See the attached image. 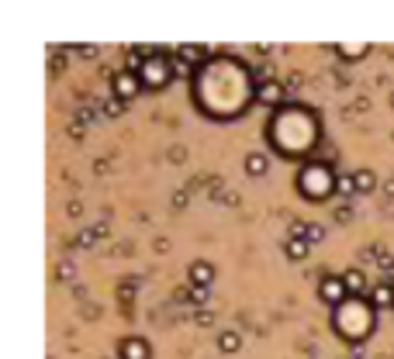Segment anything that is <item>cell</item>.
I'll list each match as a JSON object with an SVG mask.
<instances>
[{"label": "cell", "mask_w": 394, "mask_h": 359, "mask_svg": "<svg viewBox=\"0 0 394 359\" xmlns=\"http://www.w3.org/2000/svg\"><path fill=\"white\" fill-rule=\"evenodd\" d=\"M336 328H339L349 342H363L367 338V332L373 328V311H370V304H363L360 297L356 301H346L339 311H336Z\"/></svg>", "instance_id": "cell-1"}, {"label": "cell", "mask_w": 394, "mask_h": 359, "mask_svg": "<svg viewBox=\"0 0 394 359\" xmlns=\"http://www.w3.org/2000/svg\"><path fill=\"white\" fill-rule=\"evenodd\" d=\"M336 173L329 170V166H308V170H301V177H297V190L301 194H308L312 201H325L332 190H336Z\"/></svg>", "instance_id": "cell-2"}, {"label": "cell", "mask_w": 394, "mask_h": 359, "mask_svg": "<svg viewBox=\"0 0 394 359\" xmlns=\"http://www.w3.org/2000/svg\"><path fill=\"white\" fill-rule=\"evenodd\" d=\"M170 73H173V62L163 59V55H153V59L142 62L138 79H142V87H163V83H170Z\"/></svg>", "instance_id": "cell-3"}, {"label": "cell", "mask_w": 394, "mask_h": 359, "mask_svg": "<svg viewBox=\"0 0 394 359\" xmlns=\"http://www.w3.org/2000/svg\"><path fill=\"white\" fill-rule=\"evenodd\" d=\"M318 297H322L325 304H332V308H342L346 297H349V290H346L342 277H325V280L318 283Z\"/></svg>", "instance_id": "cell-4"}, {"label": "cell", "mask_w": 394, "mask_h": 359, "mask_svg": "<svg viewBox=\"0 0 394 359\" xmlns=\"http://www.w3.org/2000/svg\"><path fill=\"white\" fill-rule=\"evenodd\" d=\"M138 87H142L138 73L125 70V73H118V77H114V97H118V101H131V97L138 94Z\"/></svg>", "instance_id": "cell-5"}, {"label": "cell", "mask_w": 394, "mask_h": 359, "mask_svg": "<svg viewBox=\"0 0 394 359\" xmlns=\"http://www.w3.org/2000/svg\"><path fill=\"white\" fill-rule=\"evenodd\" d=\"M149 356H153V349H149V342L142 335H128L121 342V359H149Z\"/></svg>", "instance_id": "cell-6"}, {"label": "cell", "mask_w": 394, "mask_h": 359, "mask_svg": "<svg viewBox=\"0 0 394 359\" xmlns=\"http://www.w3.org/2000/svg\"><path fill=\"white\" fill-rule=\"evenodd\" d=\"M211 280H214V266H211V263H204V259L190 263V283H194L197 290H208Z\"/></svg>", "instance_id": "cell-7"}, {"label": "cell", "mask_w": 394, "mask_h": 359, "mask_svg": "<svg viewBox=\"0 0 394 359\" xmlns=\"http://www.w3.org/2000/svg\"><path fill=\"white\" fill-rule=\"evenodd\" d=\"M256 101L260 104H280L284 101V87H280V83H263L260 94H256Z\"/></svg>", "instance_id": "cell-8"}, {"label": "cell", "mask_w": 394, "mask_h": 359, "mask_svg": "<svg viewBox=\"0 0 394 359\" xmlns=\"http://www.w3.org/2000/svg\"><path fill=\"white\" fill-rule=\"evenodd\" d=\"M308 249H312V242H308V238H297V235H290L288 245H284L288 259H305L308 256Z\"/></svg>", "instance_id": "cell-9"}, {"label": "cell", "mask_w": 394, "mask_h": 359, "mask_svg": "<svg viewBox=\"0 0 394 359\" xmlns=\"http://www.w3.org/2000/svg\"><path fill=\"white\" fill-rule=\"evenodd\" d=\"M394 304V283H377L373 287V308H391Z\"/></svg>", "instance_id": "cell-10"}, {"label": "cell", "mask_w": 394, "mask_h": 359, "mask_svg": "<svg viewBox=\"0 0 394 359\" xmlns=\"http://www.w3.org/2000/svg\"><path fill=\"white\" fill-rule=\"evenodd\" d=\"M342 283H346V290H349V294H363L367 277H363V270H346V273H342Z\"/></svg>", "instance_id": "cell-11"}, {"label": "cell", "mask_w": 394, "mask_h": 359, "mask_svg": "<svg viewBox=\"0 0 394 359\" xmlns=\"http://www.w3.org/2000/svg\"><path fill=\"white\" fill-rule=\"evenodd\" d=\"M294 235H297V238H308V242H322V238H325V228H322V225H297Z\"/></svg>", "instance_id": "cell-12"}, {"label": "cell", "mask_w": 394, "mask_h": 359, "mask_svg": "<svg viewBox=\"0 0 394 359\" xmlns=\"http://www.w3.org/2000/svg\"><path fill=\"white\" fill-rule=\"evenodd\" d=\"M246 173H253V177H263V173H266V155H260V153H249V155H246Z\"/></svg>", "instance_id": "cell-13"}, {"label": "cell", "mask_w": 394, "mask_h": 359, "mask_svg": "<svg viewBox=\"0 0 394 359\" xmlns=\"http://www.w3.org/2000/svg\"><path fill=\"white\" fill-rule=\"evenodd\" d=\"M239 346H242L239 332H221V338H218V349H221V353H239Z\"/></svg>", "instance_id": "cell-14"}, {"label": "cell", "mask_w": 394, "mask_h": 359, "mask_svg": "<svg viewBox=\"0 0 394 359\" xmlns=\"http://www.w3.org/2000/svg\"><path fill=\"white\" fill-rule=\"evenodd\" d=\"M353 183H356V194H370L377 180H373V173H370V170H360V173L353 177Z\"/></svg>", "instance_id": "cell-15"}, {"label": "cell", "mask_w": 394, "mask_h": 359, "mask_svg": "<svg viewBox=\"0 0 394 359\" xmlns=\"http://www.w3.org/2000/svg\"><path fill=\"white\" fill-rule=\"evenodd\" d=\"M342 55H363V52H367V45H360V49H356V45H342Z\"/></svg>", "instance_id": "cell-16"}, {"label": "cell", "mask_w": 394, "mask_h": 359, "mask_svg": "<svg viewBox=\"0 0 394 359\" xmlns=\"http://www.w3.org/2000/svg\"><path fill=\"white\" fill-rule=\"evenodd\" d=\"M170 62H173V70H177L180 77H187V73H190V70H187V66H184V59H170Z\"/></svg>", "instance_id": "cell-17"}, {"label": "cell", "mask_w": 394, "mask_h": 359, "mask_svg": "<svg viewBox=\"0 0 394 359\" xmlns=\"http://www.w3.org/2000/svg\"><path fill=\"white\" fill-rule=\"evenodd\" d=\"M391 107H394V94H391Z\"/></svg>", "instance_id": "cell-18"}, {"label": "cell", "mask_w": 394, "mask_h": 359, "mask_svg": "<svg viewBox=\"0 0 394 359\" xmlns=\"http://www.w3.org/2000/svg\"><path fill=\"white\" fill-rule=\"evenodd\" d=\"M353 359H356V356H353ZM360 359H363V356H360Z\"/></svg>", "instance_id": "cell-19"}]
</instances>
